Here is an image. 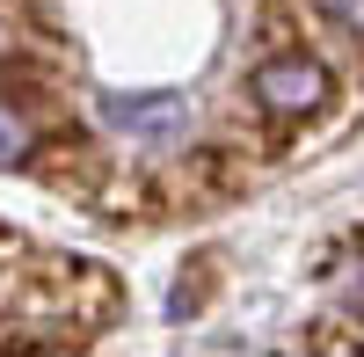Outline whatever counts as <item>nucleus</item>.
Listing matches in <instances>:
<instances>
[{"label":"nucleus","instance_id":"obj_2","mask_svg":"<svg viewBox=\"0 0 364 357\" xmlns=\"http://www.w3.org/2000/svg\"><path fill=\"white\" fill-rule=\"evenodd\" d=\"M248 95L262 102V117H314V110H328L336 80H328L321 58H306V51H277V58H262V66H255Z\"/></svg>","mask_w":364,"mask_h":357},{"label":"nucleus","instance_id":"obj_1","mask_svg":"<svg viewBox=\"0 0 364 357\" xmlns=\"http://www.w3.org/2000/svg\"><path fill=\"white\" fill-rule=\"evenodd\" d=\"M109 314V270L66 255H8L0 262V336L15 343H80Z\"/></svg>","mask_w":364,"mask_h":357},{"label":"nucleus","instance_id":"obj_3","mask_svg":"<svg viewBox=\"0 0 364 357\" xmlns=\"http://www.w3.org/2000/svg\"><path fill=\"white\" fill-rule=\"evenodd\" d=\"M102 117L132 139H175L190 124V102L168 95V87H154V95H102Z\"/></svg>","mask_w":364,"mask_h":357},{"label":"nucleus","instance_id":"obj_5","mask_svg":"<svg viewBox=\"0 0 364 357\" xmlns=\"http://www.w3.org/2000/svg\"><path fill=\"white\" fill-rule=\"evenodd\" d=\"M314 8L336 22V29H350V37H364V0H314Z\"/></svg>","mask_w":364,"mask_h":357},{"label":"nucleus","instance_id":"obj_4","mask_svg":"<svg viewBox=\"0 0 364 357\" xmlns=\"http://www.w3.org/2000/svg\"><path fill=\"white\" fill-rule=\"evenodd\" d=\"M22 161H29V117L0 102V168H22Z\"/></svg>","mask_w":364,"mask_h":357}]
</instances>
